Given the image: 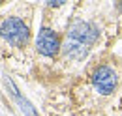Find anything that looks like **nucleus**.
<instances>
[{"label": "nucleus", "mask_w": 122, "mask_h": 116, "mask_svg": "<svg viewBox=\"0 0 122 116\" xmlns=\"http://www.w3.org/2000/svg\"><path fill=\"white\" fill-rule=\"evenodd\" d=\"M0 36L8 41V43L15 45V47H23V45L28 43V38H30V30L28 26L17 19V17H8L0 23Z\"/></svg>", "instance_id": "nucleus-1"}, {"label": "nucleus", "mask_w": 122, "mask_h": 116, "mask_svg": "<svg viewBox=\"0 0 122 116\" xmlns=\"http://www.w3.org/2000/svg\"><path fill=\"white\" fill-rule=\"evenodd\" d=\"M92 82L102 96H107L117 88V73L109 66H100L92 73Z\"/></svg>", "instance_id": "nucleus-2"}, {"label": "nucleus", "mask_w": 122, "mask_h": 116, "mask_svg": "<svg viewBox=\"0 0 122 116\" xmlns=\"http://www.w3.org/2000/svg\"><path fill=\"white\" fill-rule=\"evenodd\" d=\"M68 38L83 45H92L98 39V28L86 21H75L68 30Z\"/></svg>", "instance_id": "nucleus-3"}, {"label": "nucleus", "mask_w": 122, "mask_h": 116, "mask_svg": "<svg viewBox=\"0 0 122 116\" xmlns=\"http://www.w3.org/2000/svg\"><path fill=\"white\" fill-rule=\"evenodd\" d=\"M36 45H38V51L43 54V56H55L60 49V43H58V38L53 30L49 28H41L40 34H38V39H36Z\"/></svg>", "instance_id": "nucleus-4"}, {"label": "nucleus", "mask_w": 122, "mask_h": 116, "mask_svg": "<svg viewBox=\"0 0 122 116\" xmlns=\"http://www.w3.org/2000/svg\"><path fill=\"white\" fill-rule=\"evenodd\" d=\"M64 49V54L68 58H71V60H79V58H83L86 54V51H88V47L83 43H79V41H73V39H68L66 45L62 47Z\"/></svg>", "instance_id": "nucleus-5"}, {"label": "nucleus", "mask_w": 122, "mask_h": 116, "mask_svg": "<svg viewBox=\"0 0 122 116\" xmlns=\"http://www.w3.org/2000/svg\"><path fill=\"white\" fill-rule=\"evenodd\" d=\"M120 10H122V4H120Z\"/></svg>", "instance_id": "nucleus-6"}]
</instances>
